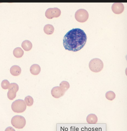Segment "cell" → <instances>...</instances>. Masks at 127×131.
Segmentation results:
<instances>
[{"label": "cell", "instance_id": "d6986e66", "mask_svg": "<svg viewBox=\"0 0 127 131\" xmlns=\"http://www.w3.org/2000/svg\"><path fill=\"white\" fill-rule=\"evenodd\" d=\"M10 83L7 80H4L2 82L1 86L3 89L6 90L8 89Z\"/></svg>", "mask_w": 127, "mask_h": 131}, {"label": "cell", "instance_id": "7a4b0ae2", "mask_svg": "<svg viewBox=\"0 0 127 131\" xmlns=\"http://www.w3.org/2000/svg\"><path fill=\"white\" fill-rule=\"evenodd\" d=\"M27 106L24 100L18 99L12 103L11 107L14 112L19 113L24 112L26 109Z\"/></svg>", "mask_w": 127, "mask_h": 131}, {"label": "cell", "instance_id": "5bb4252c", "mask_svg": "<svg viewBox=\"0 0 127 131\" xmlns=\"http://www.w3.org/2000/svg\"><path fill=\"white\" fill-rule=\"evenodd\" d=\"M54 30L53 25L50 24H47L45 26L44 31L45 34L48 35H51L54 32Z\"/></svg>", "mask_w": 127, "mask_h": 131}, {"label": "cell", "instance_id": "5b68a950", "mask_svg": "<svg viewBox=\"0 0 127 131\" xmlns=\"http://www.w3.org/2000/svg\"><path fill=\"white\" fill-rule=\"evenodd\" d=\"M89 16L88 12L85 9H83L78 10L75 15L76 20L80 23H84L87 21Z\"/></svg>", "mask_w": 127, "mask_h": 131}, {"label": "cell", "instance_id": "9a60e30c", "mask_svg": "<svg viewBox=\"0 0 127 131\" xmlns=\"http://www.w3.org/2000/svg\"><path fill=\"white\" fill-rule=\"evenodd\" d=\"M13 53L15 57L17 58L22 57L24 54V51L20 47H17L14 49Z\"/></svg>", "mask_w": 127, "mask_h": 131}, {"label": "cell", "instance_id": "52a82bcc", "mask_svg": "<svg viewBox=\"0 0 127 131\" xmlns=\"http://www.w3.org/2000/svg\"><path fill=\"white\" fill-rule=\"evenodd\" d=\"M8 89V97L10 100H13L16 97V93L19 90L18 85L15 83H11Z\"/></svg>", "mask_w": 127, "mask_h": 131}, {"label": "cell", "instance_id": "8fae6325", "mask_svg": "<svg viewBox=\"0 0 127 131\" xmlns=\"http://www.w3.org/2000/svg\"><path fill=\"white\" fill-rule=\"evenodd\" d=\"M41 71V68L38 65L34 64L31 66L30 68V71L31 73L35 75L39 74Z\"/></svg>", "mask_w": 127, "mask_h": 131}, {"label": "cell", "instance_id": "e0dca14e", "mask_svg": "<svg viewBox=\"0 0 127 131\" xmlns=\"http://www.w3.org/2000/svg\"><path fill=\"white\" fill-rule=\"evenodd\" d=\"M105 96L107 100L112 101L115 99L116 95L115 93L113 92L110 91L106 93Z\"/></svg>", "mask_w": 127, "mask_h": 131}, {"label": "cell", "instance_id": "ba28073f", "mask_svg": "<svg viewBox=\"0 0 127 131\" xmlns=\"http://www.w3.org/2000/svg\"><path fill=\"white\" fill-rule=\"evenodd\" d=\"M65 92L60 86L54 87L51 91V94L53 97L56 98H59L64 95Z\"/></svg>", "mask_w": 127, "mask_h": 131}, {"label": "cell", "instance_id": "30bf717a", "mask_svg": "<svg viewBox=\"0 0 127 131\" xmlns=\"http://www.w3.org/2000/svg\"><path fill=\"white\" fill-rule=\"evenodd\" d=\"M10 71L13 76H17L21 74V68L18 66L14 65L11 68Z\"/></svg>", "mask_w": 127, "mask_h": 131}, {"label": "cell", "instance_id": "2e32d148", "mask_svg": "<svg viewBox=\"0 0 127 131\" xmlns=\"http://www.w3.org/2000/svg\"><path fill=\"white\" fill-rule=\"evenodd\" d=\"M60 87L62 88V89L65 92H66L70 88V84L68 82L66 81H63L60 83Z\"/></svg>", "mask_w": 127, "mask_h": 131}, {"label": "cell", "instance_id": "277c9868", "mask_svg": "<svg viewBox=\"0 0 127 131\" xmlns=\"http://www.w3.org/2000/svg\"><path fill=\"white\" fill-rule=\"evenodd\" d=\"M12 125L18 129L23 128L25 125L26 121L25 118L21 116L16 115L12 117L11 121Z\"/></svg>", "mask_w": 127, "mask_h": 131}, {"label": "cell", "instance_id": "6da1fadb", "mask_svg": "<svg viewBox=\"0 0 127 131\" xmlns=\"http://www.w3.org/2000/svg\"><path fill=\"white\" fill-rule=\"evenodd\" d=\"M87 40L86 35L83 30L79 28H74L65 35L63 45L65 50L76 52L84 47Z\"/></svg>", "mask_w": 127, "mask_h": 131}, {"label": "cell", "instance_id": "3957f363", "mask_svg": "<svg viewBox=\"0 0 127 131\" xmlns=\"http://www.w3.org/2000/svg\"><path fill=\"white\" fill-rule=\"evenodd\" d=\"M89 67L91 71L94 72L98 73L103 69V64L100 59L94 58L90 62Z\"/></svg>", "mask_w": 127, "mask_h": 131}, {"label": "cell", "instance_id": "7c38bea8", "mask_svg": "<svg viewBox=\"0 0 127 131\" xmlns=\"http://www.w3.org/2000/svg\"><path fill=\"white\" fill-rule=\"evenodd\" d=\"M98 120L97 116L94 114H90L88 115L86 118V121L89 124H96Z\"/></svg>", "mask_w": 127, "mask_h": 131}, {"label": "cell", "instance_id": "ac0fdd59", "mask_svg": "<svg viewBox=\"0 0 127 131\" xmlns=\"http://www.w3.org/2000/svg\"><path fill=\"white\" fill-rule=\"evenodd\" d=\"M24 101L26 104L28 106H31L33 104L34 99L31 96H28L25 97Z\"/></svg>", "mask_w": 127, "mask_h": 131}, {"label": "cell", "instance_id": "4fadbf2b", "mask_svg": "<svg viewBox=\"0 0 127 131\" xmlns=\"http://www.w3.org/2000/svg\"><path fill=\"white\" fill-rule=\"evenodd\" d=\"M21 46L24 50L26 51L30 50L32 47L31 42L28 40H25L23 42Z\"/></svg>", "mask_w": 127, "mask_h": 131}, {"label": "cell", "instance_id": "8992f818", "mask_svg": "<svg viewBox=\"0 0 127 131\" xmlns=\"http://www.w3.org/2000/svg\"><path fill=\"white\" fill-rule=\"evenodd\" d=\"M61 11L57 8H49L45 12V16L48 19H52L54 18H57L60 16Z\"/></svg>", "mask_w": 127, "mask_h": 131}, {"label": "cell", "instance_id": "9c48e42d", "mask_svg": "<svg viewBox=\"0 0 127 131\" xmlns=\"http://www.w3.org/2000/svg\"><path fill=\"white\" fill-rule=\"evenodd\" d=\"M112 11L114 14H119L123 12L124 7L122 3H114L112 5Z\"/></svg>", "mask_w": 127, "mask_h": 131}]
</instances>
